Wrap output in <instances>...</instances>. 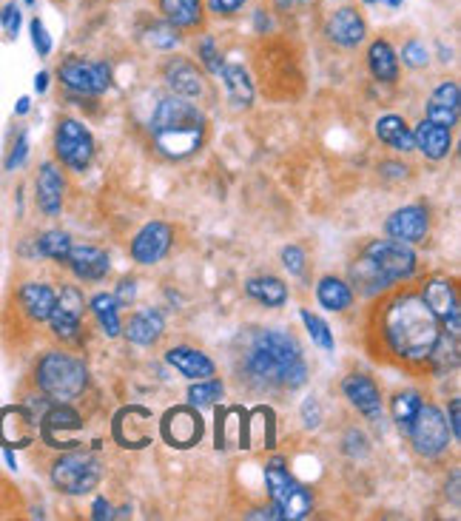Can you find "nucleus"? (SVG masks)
<instances>
[{"label":"nucleus","mask_w":461,"mask_h":521,"mask_svg":"<svg viewBox=\"0 0 461 521\" xmlns=\"http://www.w3.org/2000/svg\"><path fill=\"white\" fill-rule=\"evenodd\" d=\"M242 368L248 373L251 382L257 385H277V388H302L308 382V365L302 359V348L294 336L268 328L257 331L254 339L248 342Z\"/></svg>","instance_id":"nucleus-1"},{"label":"nucleus","mask_w":461,"mask_h":521,"mask_svg":"<svg viewBox=\"0 0 461 521\" xmlns=\"http://www.w3.org/2000/svg\"><path fill=\"white\" fill-rule=\"evenodd\" d=\"M382 334L390 351L399 359L425 362L442 331H439V319L427 308L425 299L402 294L385 308Z\"/></svg>","instance_id":"nucleus-2"},{"label":"nucleus","mask_w":461,"mask_h":521,"mask_svg":"<svg viewBox=\"0 0 461 521\" xmlns=\"http://www.w3.org/2000/svg\"><path fill=\"white\" fill-rule=\"evenodd\" d=\"M151 137L166 157L185 160L203 146V112L188 97L171 94L166 100H160V106L151 114Z\"/></svg>","instance_id":"nucleus-3"},{"label":"nucleus","mask_w":461,"mask_h":521,"mask_svg":"<svg viewBox=\"0 0 461 521\" xmlns=\"http://www.w3.org/2000/svg\"><path fill=\"white\" fill-rule=\"evenodd\" d=\"M37 388L52 402H72L89 385V371L80 359L60 351H49L37 362Z\"/></svg>","instance_id":"nucleus-4"},{"label":"nucleus","mask_w":461,"mask_h":521,"mask_svg":"<svg viewBox=\"0 0 461 521\" xmlns=\"http://www.w3.org/2000/svg\"><path fill=\"white\" fill-rule=\"evenodd\" d=\"M265 484L271 490V502H274L279 519L299 521L311 516V510H314L311 490L296 482L288 473V467L282 465V459H274L271 465H265Z\"/></svg>","instance_id":"nucleus-5"},{"label":"nucleus","mask_w":461,"mask_h":521,"mask_svg":"<svg viewBox=\"0 0 461 521\" xmlns=\"http://www.w3.org/2000/svg\"><path fill=\"white\" fill-rule=\"evenodd\" d=\"M362 260L376 271V277L390 288L393 282L410 280L416 274V254L407 242L399 240H373L362 251Z\"/></svg>","instance_id":"nucleus-6"},{"label":"nucleus","mask_w":461,"mask_h":521,"mask_svg":"<svg viewBox=\"0 0 461 521\" xmlns=\"http://www.w3.org/2000/svg\"><path fill=\"white\" fill-rule=\"evenodd\" d=\"M100 476H103V467L89 453H69V456H60L52 465V482L57 490H63L69 496L92 493L100 484Z\"/></svg>","instance_id":"nucleus-7"},{"label":"nucleus","mask_w":461,"mask_h":521,"mask_svg":"<svg viewBox=\"0 0 461 521\" xmlns=\"http://www.w3.org/2000/svg\"><path fill=\"white\" fill-rule=\"evenodd\" d=\"M407 436H410L413 450L419 456H439L450 445V425H447L444 413L436 405H425L422 402V408L416 413Z\"/></svg>","instance_id":"nucleus-8"},{"label":"nucleus","mask_w":461,"mask_h":521,"mask_svg":"<svg viewBox=\"0 0 461 521\" xmlns=\"http://www.w3.org/2000/svg\"><path fill=\"white\" fill-rule=\"evenodd\" d=\"M55 151L63 166L74 168V171H86V168L92 166L94 157L92 131L86 129L80 120H63L57 126Z\"/></svg>","instance_id":"nucleus-9"},{"label":"nucleus","mask_w":461,"mask_h":521,"mask_svg":"<svg viewBox=\"0 0 461 521\" xmlns=\"http://www.w3.org/2000/svg\"><path fill=\"white\" fill-rule=\"evenodd\" d=\"M60 83L77 94H103L111 86V69L106 63H94L83 57H69L60 66Z\"/></svg>","instance_id":"nucleus-10"},{"label":"nucleus","mask_w":461,"mask_h":521,"mask_svg":"<svg viewBox=\"0 0 461 521\" xmlns=\"http://www.w3.org/2000/svg\"><path fill=\"white\" fill-rule=\"evenodd\" d=\"M425 305L436 314V319H442L444 328L450 331V334L459 336L461 331V311H459V294H456V285L453 280H442V277H436V280H430L425 285Z\"/></svg>","instance_id":"nucleus-11"},{"label":"nucleus","mask_w":461,"mask_h":521,"mask_svg":"<svg viewBox=\"0 0 461 521\" xmlns=\"http://www.w3.org/2000/svg\"><path fill=\"white\" fill-rule=\"evenodd\" d=\"M160 430H163V439H166L171 447H194L200 445V439H203V419H200V413L194 408H174L168 410L166 416H163V422H160Z\"/></svg>","instance_id":"nucleus-12"},{"label":"nucleus","mask_w":461,"mask_h":521,"mask_svg":"<svg viewBox=\"0 0 461 521\" xmlns=\"http://www.w3.org/2000/svg\"><path fill=\"white\" fill-rule=\"evenodd\" d=\"M174 242V228L166 223H148L140 228V234L131 240V257L140 265H154L168 254Z\"/></svg>","instance_id":"nucleus-13"},{"label":"nucleus","mask_w":461,"mask_h":521,"mask_svg":"<svg viewBox=\"0 0 461 521\" xmlns=\"http://www.w3.org/2000/svg\"><path fill=\"white\" fill-rule=\"evenodd\" d=\"M325 35L342 49H353L362 40L368 38V23L362 18V12H356L353 6H342L336 9L328 23H325Z\"/></svg>","instance_id":"nucleus-14"},{"label":"nucleus","mask_w":461,"mask_h":521,"mask_svg":"<svg viewBox=\"0 0 461 521\" xmlns=\"http://www.w3.org/2000/svg\"><path fill=\"white\" fill-rule=\"evenodd\" d=\"M388 234L393 240L399 242H422L427 237V228H430V220H427V208L422 205H405L399 211H393L388 220Z\"/></svg>","instance_id":"nucleus-15"},{"label":"nucleus","mask_w":461,"mask_h":521,"mask_svg":"<svg viewBox=\"0 0 461 521\" xmlns=\"http://www.w3.org/2000/svg\"><path fill=\"white\" fill-rule=\"evenodd\" d=\"M342 393L359 413H365L368 419H379L382 416V393L376 388V382L365 376V373H351L342 382Z\"/></svg>","instance_id":"nucleus-16"},{"label":"nucleus","mask_w":461,"mask_h":521,"mask_svg":"<svg viewBox=\"0 0 461 521\" xmlns=\"http://www.w3.org/2000/svg\"><path fill=\"white\" fill-rule=\"evenodd\" d=\"M163 77H166L168 89L177 94V97L194 100V97H200L205 89L203 72H200L191 60H185V57H171L166 63V69H163Z\"/></svg>","instance_id":"nucleus-17"},{"label":"nucleus","mask_w":461,"mask_h":521,"mask_svg":"<svg viewBox=\"0 0 461 521\" xmlns=\"http://www.w3.org/2000/svg\"><path fill=\"white\" fill-rule=\"evenodd\" d=\"M80 428H83L80 413L69 408L66 402H57L55 408L46 410L43 419H40V433H43V439L49 442V447H72L66 439H63V433H66V430H80Z\"/></svg>","instance_id":"nucleus-18"},{"label":"nucleus","mask_w":461,"mask_h":521,"mask_svg":"<svg viewBox=\"0 0 461 521\" xmlns=\"http://www.w3.org/2000/svg\"><path fill=\"white\" fill-rule=\"evenodd\" d=\"M459 103H461L459 83L447 80V83H442L436 92L430 94V103H427V120L439 123V126H444V129H453V126L459 123Z\"/></svg>","instance_id":"nucleus-19"},{"label":"nucleus","mask_w":461,"mask_h":521,"mask_svg":"<svg viewBox=\"0 0 461 521\" xmlns=\"http://www.w3.org/2000/svg\"><path fill=\"white\" fill-rule=\"evenodd\" d=\"M66 262H69V268H72L80 280H89V282L103 280L111 268L109 254L100 251V248H94V245H72L69 260Z\"/></svg>","instance_id":"nucleus-20"},{"label":"nucleus","mask_w":461,"mask_h":521,"mask_svg":"<svg viewBox=\"0 0 461 521\" xmlns=\"http://www.w3.org/2000/svg\"><path fill=\"white\" fill-rule=\"evenodd\" d=\"M37 205L43 214L55 217L63 208V191H66V183H63V174L57 171L55 163H43L40 171H37Z\"/></svg>","instance_id":"nucleus-21"},{"label":"nucleus","mask_w":461,"mask_h":521,"mask_svg":"<svg viewBox=\"0 0 461 521\" xmlns=\"http://www.w3.org/2000/svg\"><path fill=\"white\" fill-rule=\"evenodd\" d=\"M120 331L134 345H154L166 331V319H163V314L157 308H143V311L131 314L129 325L120 328Z\"/></svg>","instance_id":"nucleus-22"},{"label":"nucleus","mask_w":461,"mask_h":521,"mask_svg":"<svg viewBox=\"0 0 461 521\" xmlns=\"http://www.w3.org/2000/svg\"><path fill=\"white\" fill-rule=\"evenodd\" d=\"M413 140H416V149L422 151L430 160H444L450 154V146H453V137H450V129H444L433 120H422L416 131H413Z\"/></svg>","instance_id":"nucleus-23"},{"label":"nucleus","mask_w":461,"mask_h":521,"mask_svg":"<svg viewBox=\"0 0 461 521\" xmlns=\"http://www.w3.org/2000/svg\"><path fill=\"white\" fill-rule=\"evenodd\" d=\"M166 362L174 368V371H180L185 379H208V376H214V362L203 354V351H197V348H171L166 354Z\"/></svg>","instance_id":"nucleus-24"},{"label":"nucleus","mask_w":461,"mask_h":521,"mask_svg":"<svg viewBox=\"0 0 461 521\" xmlns=\"http://www.w3.org/2000/svg\"><path fill=\"white\" fill-rule=\"evenodd\" d=\"M20 308L26 311V317H32L35 322H46L52 308H55L57 294L46 285V282H26L20 288Z\"/></svg>","instance_id":"nucleus-25"},{"label":"nucleus","mask_w":461,"mask_h":521,"mask_svg":"<svg viewBox=\"0 0 461 521\" xmlns=\"http://www.w3.org/2000/svg\"><path fill=\"white\" fill-rule=\"evenodd\" d=\"M220 77L234 106H251L254 103V83H251V77L240 63H225L220 69Z\"/></svg>","instance_id":"nucleus-26"},{"label":"nucleus","mask_w":461,"mask_h":521,"mask_svg":"<svg viewBox=\"0 0 461 521\" xmlns=\"http://www.w3.org/2000/svg\"><path fill=\"white\" fill-rule=\"evenodd\" d=\"M368 66L370 75L382 83H393L399 77V57L393 52L388 40H373L368 49Z\"/></svg>","instance_id":"nucleus-27"},{"label":"nucleus","mask_w":461,"mask_h":521,"mask_svg":"<svg viewBox=\"0 0 461 521\" xmlns=\"http://www.w3.org/2000/svg\"><path fill=\"white\" fill-rule=\"evenodd\" d=\"M376 137L396 151H416V140H413V131L407 129V123L399 114H385L379 123H376Z\"/></svg>","instance_id":"nucleus-28"},{"label":"nucleus","mask_w":461,"mask_h":521,"mask_svg":"<svg viewBox=\"0 0 461 521\" xmlns=\"http://www.w3.org/2000/svg\"><path fill=\"white\" fill-rule=\"evenodd\" d=\"M163 18L177 29H194L203 20V0H160Z\"/></svg>","instance_id":"nucleus-29"},{"label":"nucleus","mask_w":461,"mask_h":521,"mask_svg":"<svg viewBox=\"0 0 461 521\" xmlns=\"http://www.w3.org/2000/svg\"><path fill=\"white\" fill-rule=\"evenodd\" d=\"M316 299L328 311H348L353 305V291L345 280L325 277V280H319V285H316Z\"/></svg>","instance_id":"nucleus-30"},{"label":"nucleus","mask_w":461,"mask_h":521,"mask_svg":"<svg viewBox=\"0 0 461 521\" xmlns=\"http://www.w3.org/2000/svg\"><path fill=\"white\" fill-rule=\"evenodd\" d=\"M248 294L262 302L265 308H282L285 302H288V288H285V282L277 280V277H254V280H248Z\"/></svg>","instance_id":"nucleus-31"},{"label":"nucleus","mask_w":461,"mask_h":521,"mask_svg":"<svg viewBox=\"0 0 461 521\" xmlns=\"http://www.w3.org/2000/svg\"><path fill=\"white\" fill-rule=\"evenodd\" d=\"M427 359L433 362V368L439 373L453 371V368L459 365V336L439 334V339H436V345H433V351H430Z\"/></svg>","instance_id":"nucleus-32"},{"label":"nucleus","mask_w":461,"mask_h":521,"mask_svg":"<svg viewBox=\"0 0 461 521\" xmlns=\"http://www.w3.org/2000/svg\"><path fill=\"white\" fill-rule=\"evenodd\" d=\"M92 311L97 322H100V328H103V334L106 336H117L120 334V305H117V299L111 297V294H97L92 299Z\"/></svg>","instance_id":"nucleus-33"},{"label":"nucleus","mask_w":461,"mask_h":521,"mask_svg":"<svg viewBox=\"0 0 461 521\" xmlns=\"http://www.w3.org/2000/svg\"><path fill=\"white\" fill-rule=\"evenodd\" d=\"M69 251H72V237L66 231H46L37 240V254L46 257V260L66 262L69 260Z\"/></svg>","instance_id":"nucleus-34"},{"label":"nucleus","mask_w":461,"mask_h":521,"mask_svg":"<svg viewBox=\"0 0 461 521\" xmlns=\"http://www.w3.org/2000/svg\"><path fill=\"white\" fill-rule=\"evenodd\" d=\"M422 408V396L416 391H405V393H396L393 396V422H396V428L407 433L410 425H413V419H416V413Z\"/></svg>","instance_id":"nucleus-35"},{"label":"nucleus","mask_w":461,"mask_h":521,"mask_svg":"<svg viewBox=\"0 0 461 521\" xmlns=\"http://www.w3.org/2000/svg\"><path fill=\"white\" fill-rule=\"evenodd\" d=\"M222 393H225V388H222V382L220 379H197L191 388H188V402L191 405H214V402H220L222 399Z\"/></svg>","instance_id":"nucleus-36"},{"label":"nucleus","mask_w":461,"mask_h":521,"mask_svg":"<svg viewBox=\"0 0 461 521\" xmlns=\"http://www.w3.org/2000/svg\"><path fill=\"white\" fill-rule=\"evenodd\" d=\"M146 40L148 46H154V49H160V52H168V49H174V46L180 43V29L171 26L168 20H160V23H151V26H148Z\"/></svg>","instance_id":"nucleus-37"},{"label":"nucleus","mask_w":461,"mask_h":521,"mask_svg":"<svg viewBox=\"0 0 461 521\" xmlns=\"http://www.w3.org/2000/svg\"><path fill=\"white\" fill-rule=\"evenodd\" d=\"M299 319L305 322L308 334H311V339H314L322 351H333V345H336V342H333V331L328 328V322H325V319H319L316 314H311L308 308H302V311H299Z\"/></svg>","instance_id":"nucleus-38"},{"label":"nucleus","mask_w":461,"mask_h":521,"mask_svg":"<svg viewBox=\"0 0 461 521\" xmlns=\"http://www.w3.org/2000/svg\"><path fill=\"white\" fill-rule=\"evenodd\" d=\"M49 322H52L55 336H60V339H77V334H80V314H72V311L60 308L57 302L55 308H52V314H49Z\"/></svg>","instance_id":"nucleus-39"},{"label":"nucleus","mask_w":461,"mask_h":521,"mask_svg":"<svg viewBox=\"0 0 461 521\" xmlns=\"http://www.w3.org/2000/svg\"><path fill=\"white\" fill-rule=\"evenodd\" d=\"M197 57L203 60V66L211 75H220V69L225 66L220 49H217V40L211 38V35H205V38L197 43Z\"/></svg>","instance_id":"nucleus-40"},{"label":"nucleus","mask_w":461,"mask_h":521,"mask_svg":"<svg viewBox=\"0 0 461 521\" xmlns=\"http://www.w3.org/2000/svg\"><path fill=\"white\" fill-rule=\"evenodd\" d=\"M402 63L410 69H422L430 63V49H427L422 40H407L402 46Z\"/></svg>","instance_id":"nucleus-41"},{"label":"nucleus","mask_w":461,"mask_h":521,"mask_svg":"<svg viewBox=\"0 0 461 521\" xmlns=\"http://www.w3.org/2000/svg\"><path fill=\"white\" fill-rule=\"evenodd\" d=\"M60 308H66V311H72V314H80L83 317V311H86V299H83V291L80 288H74V285H66V288H60V294L55 299Z\"/></svg>","instance_id":"nucleus-42"},{"label":"nucleus","mask_w":461,"mask_h":521,"mask_svg":"<svg viewBox=\"0 0 461 521\" xmlns=\"http://www.w3.org/2000/svg\"><path fill=\"white\" fill-rule=\"evenodd\" d=\"M20 23H23V12H20L18 3H6V6L0 9V26H3V32H6L9 38H18Z\"/></svg>","instance_id":"nucleus-43"},{"label":"nucleus","mask_w":461,"mask_h":521,"mask_svg":"<svg viewBox=\"0 0 461 521\" xmlns=\"http://www.w3.org/2000/svg\"><path fill=\"white\" fill-rule=\"evenodd\" d=\"M29 32H32V43H35L37 55L46 57L52 55V35L46 32V26H43V20L35 18L29 23Z\"/></svg>","instance_id":"nucleus-44"},{"label":"nucleus","mask_w":461,"mask_h":521,"mask_svg":"<svg viewBox=\"0 0 461 521\" xmlns=\"http://www.w3.org/2000/svg\"><path fill=\"white\" fill-rule=\"evenodd\" d=\"M26 157H29V134L23 131V134L18 137V143H15V149L9 151V157H6V168L15 171L18 166H23Z\"/></svg>","instance_id":"nucleus-45"},{"label":"nucleus","mask_w":461,"mask_h":521,"mask_svg":"<svg viewBox=\"0 0 461 521\" xmlns=\"http://www.w3.org/2000/svg\"><path fill=\"white\" fill-rule=\"evenodd\" d=\"M282 265H285L291 274H302V271H305V251L296 248V245H288V248L282 251Z\"/></svg>","instance_id":"nucleus-46"},{"label":"nucleus","mask_w":461,"mask_h":521,"mask_svg":"<svg viewBox=\"0 0 461 521\" xmlns=\"http://www.w3.org/2000/svg\"><path fill=\"white\" fill-rule=\"evenodd\" d=\"M245 3H248V0H208V9H211L214 15H220V18H231V15L240 12Z\"/></svg>","instance_id":"nucleus-47"},{"label":"nucleus","mask_w":461,"mask_h":521,"mask_svg":"<svg viewBox=\"0 0 461 521\" xmlns=\"http://www.w3.org/2000/svg\"><path fill=\"white\" fill-rule=\"evenodd\" d=\"M302 419H305L308 428H319V422H322V408H319V402H316L314 396L305 399V405H302Z\"/></svg>","instance_id":"nucleus-48"},{"label":"nucleus","mask_w":461,"mask_h":521,"mask_svg":"<svg viewBox=\"0 0 461 521\" xmlns=\"http://www.w3.org/2000/svg\"><path fill=\"white\" fill-rule=\"evenodd\" d=\"M134 294H137V282L123 280L120 285H117V294H114V299H117V305H129L131 299H134Z\"/></svg>","instance_id":"nucleus-49"},{"label":"nucleus","mask_w":461,"mask_h":521,"mask_svg":"<svg viewBox=\"0 0 461 521\" xmlns=\"http://www.w3.org/2000/svg\"><path fill=\"white\" fill-rule=\"evenodd\" d=\"M459 410H461V402L459 399H453V402H450V422H447V425H450V436H456V439H459L461 433Z\"/></svg>","instance_id":"nucleus-50"},{"label":"nucleus","mask_w":461,"mask_h":521,"mask_svg":"<svg viewBox=\"0 0 461 521\" xmlns=\"http://www.w3.org/2000/svg\"><path fill=\"white\" fill-rule=\"evenodd\" d=\"M92 516L97 521H103V519H114V513H111V504L106 502V499H97L92 507Z\"/></svg>","instance_id":"nucleus-51"},{"label":"nucleus","mask_w":461,"mask_h":521,"mask_svg":"<svg viewBox=\"0 0 461 521\" xmlns=\"http://www.w3.org/2000/svg\"><path fill=\"white\" fill-rule=\"evenodd\" d=\"M305 3H311V0H274V6H277L279 12H294V9L305 6Z\"/></svg>","instance_id":"nucleus-52"},{"label":"nucleus","mask_w":461,"mask_h":521,"mask_svg":"<svg viewBox=\"0 0 461 521\" xmlns=\"http://www.w3.org/2000/svg\"><path fill=\"white\" fill-rule=\"evenodd\" d=\"M254 26H257V32H262V29H271V18L265 15V9H257V12H254Z\"/></svg>","instance_id":"nucleus-53"},{"label":"nucleus","mask_w":461,"mask_h":521,"mask_svg":"<svg viewBox=\"0 0 461 521\" xmlns=\"http://www.w3.org/2000/svg\"><path fill=\"white\" fill-rule=\"evenodd\" d=\"M245 519H279V513L271 507V510H251Z\"/></svg>","instance_id":"nucleus-54"},{"label":"nucleus","mask_w":461,"mask_h":521,"mask_svg":"<svg viewBox=\"0 0 461 521\" xmlns=\"http://www.w3.org/2000/svg\"><path fill=\"white\" fill-rule=\"evenodd\" d=\"M35 89L37 92H46V89H49V72H40V75L35 77Z\"/></svg>","instance_id":"nucleus-55"},{"label":"nucleus","mask_w":461,"mask_h":521,"mask_svg":"<svg viewBox=\"0 0 461 521\" xmlns=\"http://www.w3.org/2000/svg\"><path fill=\"white\" fill-rule=\"evenodd\" d=\"M365 3H368V6H376V3H385V6H390V9H399V6H402L405 0H365Z\"/></svg>","instance_id":"nucleus-56"},{"label":"nucleus","mask_w":461,"mask_h":521,"mask_svg":"<svg viewBox=\"0 0 461 521\" xmlns=\"http://www.w3.org/2000/svg\"><path fill=\"white\" fill-rule=\"evenodd\" d=\"M29 109H32V100H29V97H20V100H18V109H15V112H18V114H26V112H29Z\"/></svg>","instance_id":"nucleus-57"},{"label":"nucleus","mask_w":461,"mask_h":521,"mask_svg":"<svg viewBox=\"0 0 461 521\" xmlns=\"http://www.w3.org/2000/svg\"><path fill=\"white\" fill-rule=\"evenodd\" d=\"M23 3H26V6H35L37 0H23Z\"/></svg>","instance_id":"nucleus-58"}]
</instances>
